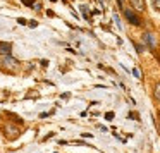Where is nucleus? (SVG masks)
Returning <instances> with one entry per match:
<instances>
[{
	"label": "nucleus",
	"instance_id": "obj_1",
	"mask_svg": "<svg viewBox=\"0 0 160 153\" xmlns=\"http://www.w3.org/2000/svg\"><path fill=\"white\" fill-rule=\"evenodd\" d=\"M0 67H2L5 72L14 74V72H18V71H19V62L16 59H12L11 55H5L4 59H2V62H0Z\"/></svg>",
	"mask_w": 160,
	"mask_h": 153
},
{
	"label": "nucleus",
	"instance_id": "obj_2",
	"mask_svg": "<svg viewBox=\"0 0 160 153\" xmlns=\"http://www.w3.org/2000/svg\"><path fill=\"white\" fill-rule=\"evenodd\" d=\"M124 16H126V19H128L131 24L141 26V19L138 17V12H134L132 9H126V7H124Z\"/></svg>",
	"mask_w": 160,
	"mask_h": 153
},
{
	"label": "nucleus",
	"instance_id": "obj_3",
	"mask_svg": "<svg viewBox=\"0 0 160 153\" xmlns=\"http://www.w3.org/2000/svg\"><path fill=\"white\" fill-rule=\"evenodd\" d=\"M4 131H5V136H7V138L11 139V141H12V139H18V138H19V134H21L19 127H18V126H14V124H7Z\"/></svg>",
	"mask_w": 160,
	"mask_h": 153
},
{
	"label": "nucleus",
	"instance_id": "obj_4",
	"mask_svg": "<svg viewBox=\"0 0 160 153\" xmlns=\"http://www.w3.org/2000/svg\"><path fill=\"white\" fill-rule=\"evenodd\" d=\"M129 4H131V9L134 12H145V9H146V2L145 0H129Z\"/></svg>",
	"mask_w": 160,
	"mask_h": 153
},
{
	"label": "nucleus",
	"instance_id": "obj_5",
	"mask_svg": "<svg viewBox=\"0 0 160 153\" xmlns=\"http://www.w3.org/2000/svg\"><path fill=\"white\" fill-rule=\"evenodd\" d=\"M12 52V45L11 43H5V42H0V55H11Z\"/></svg>",
	"mask_w": 160,
	"mask_h": 153
},
{
	"label": "nucleus",
	"instance_id": "obj_6",
	"mask_svg": "<svg viewBox=\"0 0 160 153\" xmlns=\"http://www.w3.org/2000/svg\"><path fill=\"white\" fill-rule=\"evenodd\" d=\"M143 42H145L150 48H155V38H153L152 33H145V35H143Z\"/></svg>",
	"mask_w": 160,
	"mask_h": 153
},
{
	"label": "nucleus",
	"instance_id": "obj_7",
	"mask_svg": "<svg viewBox=\"0 0 160 153\" xmlns=\"http://www.w3.org/2000/svg\"><path fill=\"white\" fill-rule=\"evenodd\" d=\"M153 96H155L157 101H160V83L155 84V90H153Z\"/></svg>",
	"mask_w": 160,
	"mask_h": 153
},
{
	"label": "nucleus",
	"instance_id": "obj_8",
	"mask_svg": "<svg viewBox=\"0 0 160 153\" xmlns=\"http://www.w3.org/2000/svg\"><path fill=\"white\" fill-rule=\"evenodd\" d=\"M152 5L157 12H160V0H152Z\"/></svg>",
	"mask_w": 160,
	"mask_h": 153
},
{
	"label": "nucleus",
	"instance_id": "obj_9",
	"mask_svg": "<svg viewBox=\"0 0 160 153\" xmlns=\"http://www.w3.org/2000/svg\"><path fill=\"white\" fill-rule=\"evenodd\" d=\"M22 2H24L26 5H33V0H22Z\"/></svg>",
	"mask_w": 160,
	"mask_h": 153
},
{
	"label": "nucleus",
	"instance_id": "obj_10",
	"mask_svg": "<svg viewBox=\"0 0 160 153\" xmlns=\"http://www.w3.org/2000/svg\"><path fill=\"white\" fill-rule=\"evenodd\" d=\"M158 119H160V114H158Z\"/></svg>",
	"mask_w": 160,
	"mask_h": 153
}]
</instances>
